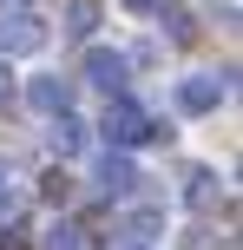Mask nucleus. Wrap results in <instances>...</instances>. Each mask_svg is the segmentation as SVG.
<instances>
[{"label": "nucleus", "instance_id": "4", "mask_svg": "<svg viewBox=\"0 0 243 250\" xmlns=\"http://www.w3.org/2000/svg\"><path fill=\"white\" fill-rule=\"evenodd\" d=\"M92 191H99V198H131V191H138V165H131L125 151H105V158L92 165Z\"/></svg>", "mask_w": 243, "mask_h": 250}, {"label": "nucleus", "instance_id": "13", "mask_svg": "<svg viewBox=\"0 0 243 250\" xmlns=\"http://www.w3.org/2000/svg\"><path fill=\"white\" fill-rule=\"evenodd\" d=\"M7 211H13V165L0 158V217H7Z\"/></svg>", "mask_w": 243, "mask_h": 250}, {"label": "nucleus", "instance_id": "3", "mask_svg": "<svg viewBox=\"0 0 243 250\" xmlns=\"http://www.w3.org/2000/svg\"><path fill=\"white\" fill-rule=\"evenodd\" d=\"M46 46V26L33 13H0V60H20V53H39Z\"/></svg>", "mask_w": 243, "mask_h": 250}, {"label": "nucleus", "instance_id": "16", "mask_svg": "<svg viewBox=\"0 0 243 250\" xmlns=\"http://www.w3.org/2000/svg\"><path fill=\"white\" fill-rule=\"evenodd\" d=\"M0 99H13V66L0 60Z\"/></svg>", "mask_w": 243, "mask_h": 250}, {"label": "nucleus", "instance_id": "15", "mask_svg": "<svg viewBox=\"0 0 243 250\" xmlns=\"http://www.w3.org/2000/svg\"><path fill=\"white\" fill-rule=\"evenodd\" d=\"M0 250H26V237H20V224H13V230H0Z\"/></svg>", "mask_w": 243, "mask_h": 250}, {"label": "nucleus", "instance_id": "10", "mask_svg": "<svg viewBox=\"0 0 243 250\" xmlns=\"http://www.w3.org/2000/svg\"><path fill=\"white\" fill-rule=\"evenodd\" d=\"M59 33H66V40H92V33H99V0H66Z\"/></svg>", "mask_w": 243, "mask_h": 250}, {"label": "nucleus", "instance_id": "9", "mask_svg": "<svg viewBox=\"0 0 243 250\" xmlns=\"http://www.w3.org/2000/svg\"><path fill=\"white\" fill-rule=\"evenodd\" d=\"M158 224H165V211H151V204H145V211H131L125 230H118V250H145V244L158 237Z\"/></svg>", "mask_w": 243, "mask_h": 250}, {"label": "nucleus", "instance_id": "5", "mask_svg": "<svg viewBox=\"0 0 243 250\" xmlns=\"http://www.w3.org/2000/svg\"><path fill=\"white\" fill-rule=\"evenodd\" d=\"M86 79L105 92V99H112V92H125V79H131V60H125L118 46H92V53H86Z\"/></svg>", "mask_w": 243, "mask_h": 250}, {"label": "nucleus", "instance_id": "8", "mask_svg": "<svg viewBox=\"0 0 243 250\" xmlns=\"http://www.w3.org/2000/svg\"><path fill=\"white\" fill-rule=\"evenodd\" d=\"M46 138H53V151H59V158H73V151L86 145V125L73 119V105H66V112H53V119H46Z\"/></svg>", "mask_w": 243, "mask_h": 250}, {"label": "nucleus", "instance_id": "2", "mask_svg": "<svg viewBox=\"0 0 243 250\" xmlns=\"http://www.w3.org/2000/svg\"><path fill=\"white\" fill-rule=\"evenodd\" d=\"M224 92H230V73H184L178 79V112H217Z\"/></svg>", "mask_w": 243, "mask_h": 250}, {"label": "nucleus", "instance_id": "7", "mask_svg": "<svg viewBox=\"0 0 243 250\" xmlns=\"http://www.w3.org/2000/svg\"><path fill=\"white\" fill-rule=\"evenodd\" d=\"M217 171H210V165H191V171H184V204H191V211H210V204H217Z\"/></svg>", "mask_w": 243, "mask_h": 250}, {"label": "nucleus", "instance_id": "14", "mask_svg": "<svg viewBox=\"0 0 243 250\" xmlns=\"http://www.w3.org/2000/svg\"><path fill=\"white\" fill-rule=\"evenodd\" d=\"M66 191H73V185H66V171H59V165H53V171H46V198H53V204H59V198H66Z\"/></svg>", "mask_w": 243, "mask_h": 250}, {"label": "nucleus", "instance_id": "17", "mask_svg": "<svg viewBox=\"0 0 243 250\" xmlns=\"http://www.w3.org/2000/svg\"><path fill=\"white\" fill-rule=\"evenodd\" d=\"M125 7H131V13H145V20H151V13H158V0H125Z\"/></svg>", "mask_w": 243, "mask_h": 250}, {"label": "nucleus", "instance_id": "1", "mask_svg": "<svg viewBox=\"0 0 243 250\" xmlns=\"http://www.w3.org/2000/svg\"><path fill=\"white\" fill-rule=\"evenodd\" d=\"M99 132H105V145H112V151H125V145H145V138H171V125H151L145 105L112 99V105H105V119H99Z\"/></svg>", "mask_w": 243, "mask_h": 250}, {"label": "nucleus", "instance_id": "12", "mask_svg": "<svg viewBox=\"0 0 243 250\" xmlns=\"http://www.w3.org/2000/svg\"><path fill=\"white\" fill-rule=\"evenodd\" d=\"M39 250H86V230H79V224H66V217H59V224H53L46 237H39Z\"/></svg>", "mask_w": 243, "mask_h": 250}, {"label": "nucleus", "instance_id": "6", "mask_svg": "<svg viewBox=\"0 0 243 250\" xmlns=\"http://www.w3.org/2000/svg\"><path fill=\"white\" fill-rule=\"evenodd\" d=\"M26 99H33V112H66V105H73V86H66V79L59 73H33V79H26Z\"/></svg>", "mask_w": 243, "mask_h": 250}, {"label": "nucleus", "instance_id": "11", "mask_svg": "<svg viewBox=\"0 0 243 250\" xmlns=\"http://www.w3.org/2000/svg\"><path fill=\"white\" fill-rule=\"evenodd\" d=\"M151 20H165V33L178 40V46H184V40H197V26H191V13H184L178 0H158V13H151Z\"/></svg>", "mask_w": 243, "mask_h": 250}]
</instances>
